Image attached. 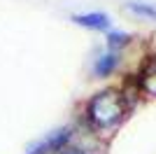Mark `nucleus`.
<instances>
[{"label": "nucleus", "instance_id": "nucleus-1", "mask_svg": "<svg viewBox=\"0 0 156 154\" xmlns=\"http://www.w3.org/2000/svg\"><path fill=\"white\" fill-rule=\"evenodd\" d=\"M86 115H89L91 124H96L98 128H112L124 119L126 101H124V96L114 89L100 91V94H96V96L89 101Z\"/></svg>", "mask_w": 156, "mask_h": 154}, {"label": "nucleus", "instance_id": "nucleus-2", "mask_svg": "<svg viewBox=\"0 0 156 154\" xmlns=\"http://www.w3.org/2000/svg\"><path fill=\"white\" fill-rule=\"evenodd\" d=\"M70 140V128H61V131H54L51 135H47L44 140H40L37 145H33L28 149V154H49V152H56Z\"/></svg>", "mask_w": 156, "mask_h": 154}, {"label": "nucleus", "instance_id": "nucleus-3", "mask_svg": "<svg viewBox=\"0 0 156 154\" xmlns=\"http://www.w3.org/2000/svg\"><path fill=\"white\" fill-rule=\"evenodd\" d=\"M75 24L84 26V28H93V31H107L110 28V16L103 12H89V14H77Z\"/></svg>", "mask_w": 156, "mask_h": 154}, {"label": "nucleus", "instance_id": "nucleus-4", "mask_svg": "<svg viewBox=\"0 0 156 154\" xmlns=\"http://www.w3.org/2000/svg\"><path fill=\"white\" fill-rule=\"evenodd\" d=\"M119 63V56L114 54V51H107V54H103V56L96 61V65H93V72H96L98 77H107L114 68H117Z\"/></svg>", "mask_w": 156, "mask_h": 154}, {"label": "nucleus", "instance_id": "nucleus-5", "mask_svg": "<svg viewBox=\"0 0 156 154\" xmlns=\"http://www.w3.org/2000/svg\"><path fill=\"white\" fill-rule=\"evenodd\" d=\"M140 86H142L147 94L156 96V58H151L149 63H147L142 77H140Z\"/></svg>", "mask_w": 156, "mask_h": 154}, {"label": "nucleus", "instance_id": "nucleus-6", "mask_svg": "<svg viewBox=\"0 0 156 154\" xmlns=\"http://www.w3.org/2000/svg\"><path fill=\"white\" fill-rule=\"evenodd\" d=\"M128 9L137 16H147V19H156V5H149V2H130Z\"/></svg>", "mask_w": 156, "mask_h": 154}, {"label": "nucleus", "instance_id": "nucleus-7", "mask_svg": "<svg viewBox=\"0 0 156 154\" xmlns=\"http://www.w3.org/2000/svg\"><path fill=\"white\" fill-rule=\"evenodd\" d=\"M128 40H130V35H126V33H119V31L110 33V35H107L110 51H117V49H121V47H126V45H128Z\"/></svg>", "mask_w": 156, "mask_h": 154}, {"label": "nucleus", "instance_id": "nucleus-8", "mask_svg": "<svg viewBox=\"0 0 156 154\" xmlns=\"http://www.w3.org/2000/svg\"><path fill=\"white\" fill-rule=\"evenodd\" d=\"M61 154H82V152H77V149H68V152H61Z\"/></svg>", "mask_w": 156, "mask_h": 154}]
</instances>
